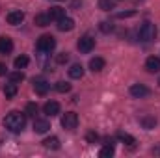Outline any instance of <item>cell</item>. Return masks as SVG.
Returning <instances> with one entry per match:
<instances>
[{"instance_id": "obj_1", "label": "cell", "mask_w": 160, "mask_h": 158, "mask_svg": "<svg viewBox=\"0 0 160 158\" xmlns=\"http://www.w3.org/2000/svg\"><path fill=\"white\" fill-rule=\"evenodd\" d=\"M4 126H6L9 132H21V130L26 126V114L9 112V114L4 117Z\"/></svg>"}, {"instance_id": "obj_2", "label": "cell", "mask_w": 160, "mask_h": 158, "mask_svg": "<svg viewBox=\"0 0 160 158\" xmlns=\"http://www.w3.org/2000/svg\"><path fill=\"white\" fill-rule=\"evenodd\" d=\"M138 37L142 41H153L157 37V26L153 22H149V21L142 22L140 28H138Z\"/></svg>"}, {"instance_id": "obj_3", "label": "cell", "mask_w": 160, "mask_h": 158, "mask_svg": "<svg viewBox=\"0 0 160 158\" xmlns=\"http://www.w3.org/2000/svg\"><path fill=\"white\" fill-rule=\"evenodd\" d=\"M36 47H38V50H41V52H50L56 47V39L50 34H45V36H41L39 39H38V45Z\"/></svg>"}, {"instance_id": "obj_4", "label": "cell", "mask_w": 160, "mask_h": 158, "mask_svg": "<svg viewBox=\"0 0 160 158\" xmlns=\"http://www.w3.org/2000/svg\"><path fill=\"white\" fill-rule=\"evenodd\" d=\"M62 126H63L65 130H75V128L78 126V116H77L75 112L63 114V116H62Z\"/></svg>"}, {"instance_id": "obj_5", "label": "cell", "mask_w": 160, "mask_h": 158, "mask_svg": "<svg viewBox=\"0 0 160 158\" xmlns=\"http://www.w3.org/2000/svg\"><path fill=\"white\" fill-rule=\"evenodd\" d=\"M77 47H78V50L82 52V54H88V52L93 50V47H95V39L89 37V36H84V37H80L78 39Z\"/></svg>"}, {"instance_id": "obj_6", "label": "cell", "mask_w": 160, "mask_h": 158, "mask_svg": "<svg viewBox=\"0 0 160 158\" xmlns=\"http://www.w3.org/2000/svg\"><path fill=\"white\" fill-rule=\"evenodd\" d=\"M149 93H151L149 87L143 86V84H134V86H130V95L136 97V99H143V97H147Z\"/></svg>"}, {"instance_id": "obj_7", "label": "cell", "mask_w": 160, "mask_h": 158, "mask_svg": "<svg viewBox=\"0 0 160 158\" xmlns=\"http://www.w3.org/2000/svg\"><path fill=\"white\" fill-rule=\"evenodd\" d=\"M6 21H8V24H11V26H17V24H21V22L24 21V13H22L21 9L9 11V13H8V17H6Z\"/></svg>"}, {"instance_id": "obj_8", "label": "cell", "mask_w": 160, "mask_h": 158, "mask_svg": "<svg viewBox=\"0 0 160 158\" xmlns=\"http://www.w3.org/2000/svg\"><path fill=\"white\" fill-rule=\"evenodd\" d=\"M34 89H36L38 95H47L48 89H50V84L43 78H34Z\"/></svg>"}, {"instance_id": "obj_9", "label": "cell", "mask_w": 160, "mask_h": 158, "mask_svg": "<svg viewBox=\"0 0 160 158\" xmlns=\"http://www.w3.org/2000/svg\"><path fill=\"white\" fill-rule=\"evenodd\" d=\"M58 22V30L60 32H71L73 28H75V21L71 19V17H62L60 21H56Z\"/></svg>"}, {"instance_id": "obj_10", "label": "cell", "mask_w": 160, "mask_h": 158, "mask_svg": "<svg viewBox=\"0 0 160 158\" xmlns=\"http://www.w3.org/2000/svg\"><path fill=\"white\" fill-rule=\"evenodd\" d=\"M43 112H45L48 117H54V116L60 114V104H58L56 101H48V102L43 106Z\"/></svg>"}, {"instance_id": "obj_11", "label": "cell", "mask_w": 160, "mask_h": 158, "mask_svg": "<svg viewBox=\"0 0 160 158\" xmlns=\"http://www.w3.org/2000/svg\"><path fill=\"white\" fill-rule=\"evenodd\" d=\"M145 69H147L149 73H158L160 71V58L149 56V58L145 60Z\"/></svg>"}, {"instance_id": "obj_12", "label": "cell", "mask_w": 160, "mask_h": 158, "mask_svg": "<svg viewBox=\"0 0 160 158\" xmlns=\"http://www.w3.org/2000/svg\"><path fill=\"white\" fill-rule=\"evenodd\" d=\"M48 128H50V123L47 119H36L34 121V132L36 134H45V132H48Z\"/></svg>"}, {"instance_id": "obj_13", "label": "cell", "mask_w": 160, "mask_h": 158, "mask_svg": "<svg viewBox=\"0 0 160 158\" xmlns=\"http://www.w3.org/2000/svg\"><path fill=\"white\" fill-rule=\"evenodd\" d=\"M11 50H13V41H11V37L2 36L0 37V54H9Z\"/></svg>"}, {"instance_id": "obj_14", "label": "cell", "mask_w": 160, "mask_h": 158, "mask_svg": "<svg viewBox=\"0 0 160 158\" xmlns=\"http://www.w3.org/2000/svg\"><path fill=\"white\" fill-rule=\"evenodd\" d=\"M48 17H50V21H60L62 17H65V9L63 7H60V6H54V7H50L48 9V13H47Z\"/></svg>"}, {"instance_id": "obj_15", "label": "cell", "mask_w": 160, "mask_h": 158, "mask_svg": "<svg viewBox=\"0 0 160 158\" xmlns=\"http://www.w3.org/2000/svg\"><path fill=\"white\" fill-rule=\"evenodd\" d=\"M104 65H106V62H104L102 58H91V60H89V69H91L93 73H101V71L104 69Z\"/></svg>"}, {"instance_id": "obj_16", "label": "cell", "mask_w": 160, "mask_h": 158, "mask_svg": "<svg viewBox=\"0 0 160 158\" xmlns=\"http://www.w3.org/2000/svg\"><path fill=\"white\" fill-rule=\"evenodd\" d=\"M138 121H140V125H142L143 128H147V130H151V128L157 126V117H153V116H143V117H140Z\"/></svg>"}, {"instance_id": "obj_17", "label": "cell", "mask_w": 160, "mask_h": 158, "mask_svg": "<svg viewBox=\"0 0 160 158\" xmlns=\"http://www.w3.org/2000/svg\"><path fill=\"white\" fill-rule=\"evenodd\" d=\"M34 24H36V26H41V28H45V26L50 24V17L45 15V13H38V15L34 17Z\"/></svg>"}, {"instance_id": "obj_18", "label": "cell", "mask_w": 160, "mask_h": 158, "mask_svg": "<svg viewBox=\"0 0 160 158\" xmlns=\"http://www.w3.org/2000/svg\"><path fill=\"white\" fill-rule=\"evenodd\" d=\"M69 77L75 80H78L84 77V67L80 65V63H75V65H71V69H69Z\"/></svg>"}, {"instance_id": "obj_19", "label": "cell", "mask_w": 160, "mask_h": 158, "mask_svg": "<svg viewBox=\"0 0 160 158\" xmlns=\"http://www.w3.org/2000/svg\"><path fill=\"white\" fill-rule=\"evenodd\" d=\"M43 145H45L47 149H52V151H56V149H60V140H58L56 136H50V138H47V140L43 141Z\"/></svg>"}, {"instance_id": "obj_20", "label": "cell", "mask_w": 160, "mask_h": 158, "mask_svg": "<svg viewBox=\"0 0 160 158\" xmlns=\"http://www.w3.org/2000/svg\"><path fill=\"white\" fill-rule=\"evenodd\" d=\"M118 140H119L121 143H127V145H134L136 143V138L134 136H130V134H127V132H118Z\"/></svg>"}, {"instance_id": "obj_21", "label": "cell", "mask_w": 160, "mask_h": 158, "mask_svg": "<svg viewBox=\"0 0 160 158\" xmlns=\"http://www.w3.org/2000/svg\"><path fill=\"white\" fill-rule=\"evenodd\" d=\"M4 95H6V99H13V97L17 95V84L9 82V84L4 87Z\"/></svg>"}, {"instance_id": "obj_22", "label": "cell", "mask_w": 160, "mask_h": 158, "mask_svg": "<svg viewBox=\"0 0 160 158\" xmlns=\"http://www.w3.org/2000/svg\"><path fill=\"white\" fill-rule=\"evenodd\" d=\"M99 156L101 158H110V156H114V145H104L101 151H99Z\"/></svg>"}, {"instance_id": "obj_23", "label": "cell", "mask_w": 160, "mask_h": 158, "mask_svg": "<svg viewBox=\"0 0 160 158\" xmlns=\"http://www.w3.org/2000/svg\"><path fill=\"white\" fill-rule=\"evenodd\" d=\"M28 63H30L28 56H19V58H15V69H24V67H28Z\"/></svg>"}, {"instance_id": "obj_24", "label": "cell", "mask_w": 160, "mask_h": 158, "mask_svg": "<svg viewBox=\"0 0 160 158\" xmlns=\"http://www.w3.org/2000/svg\"><path fill=\"white\" fill-rule=\"evenodd\" d=\"M56 91H60V93H69V91H71V84L60 80V82H56Z\"/></svg>"}, {"instance_id": "obj_25", "label": "cell", "mask_w": 160, "mask_h": 158, "mask_svg": "<svg viewBox=\"0 0 160 158\" xmlns=\"http://www.w3.org/2000/svg\"><path fill=\"white\" fill-rule=\"evenodd\" d=\"M38 110H39V108H38V104H36V102H30V104H26L24 114H26V116H30V117H36V116H38Z\"/></svg>"}, {"instance_id": "obj_26", "label": "cell", "mask_w": 160, "mask_h": 158, "mask_svg": "<svg viewBox=\"0 0 160 158\" xmlns=\"http://www.w3.org/2000/svg\"><path fill=\"white\" fill-rule=\"evenodd\" d=\"M24 80V73L19 69V71H15V73H11L9 75V82H13V84H21Z\"/></svg>"}, {"instance_id": "obj_27", "label": "cell", "mask_w": 160, "mask_h": 158, "mask_svg": "<svg viewBox=\"0 0 160 158\" xmlns=\"http://www.w3.org/2000/svg\"><path fill=\"white\" fill-rule=\"evenodd\" d=\"M99 28H101V32H102V34H110V32H114V24H112V22H108V21H102Z\"/></svg>"}, {"instance_id": "obj_28", "label": "cell", "mask_w": 160, "mask_h": 158, "mask_svg": "<svg viewBox=\"0 0 160 158\" xmlns=\"http://www.w3.org/2000/svg\"><path fill=\"white\" fill-rule=\"evenodd\" d=\"M99 7L104 11H110L114 9V0H99Z\"/></svg>"}, {"instance_id": "obj_29", "label": "cell", "mask_w": 160, "mask_h": 158, "mask_svg": "<svg viewBox=\"0 0 160 158\" xmlns=\"http://www.w3.org/2000/svg\"><path fill=\"white\" fill-rule=\"evenodd\" d=\"M67 62H69V54H67V52H60V54L56 56V63L62 65V63H67Z\"/></svg>"}, {"instance_id": "obj_30", "label": "cell", "mask_w": 160, "mask_h": 158, "mask_svg": "<svg viewBox=\"0 0 160 158\" xmlns=\"http://www.w3.org/2000/svg\"><path fill=\"white\" fill-rule=\"evenodd\" d=\"M134 15H136V11H121L116 17H118V19H127V17H134Z\"/></svg>"}, {"instance_id": "obj_31", "label": "cell", "mask_w": 160, "mask_h": 158, "mask_svg": "<svg viewBox=\"0 0 160 158\" xmlns=\"http://www.w3.org/2000/svg\"><path fill=\"white\" fill-rule=\"evenodd\" d=\"M86 138H88V141H89V143H95V141L99 140L97 132H88V136H86Z\"/></svg>"}, {"instance_id": "obj_32", "label": "cell", "mask_w": 160, "mask_h": 158, "mask_svg": "<svg viewBox=\"0 0 160 158\" xmlns=\"http://www.w3.org/2000/svg\"><path fill=\"white\" fill-rule=\"evenodd\" d=\"M6 73H8V67H6L4 63H0V77H4Z\"/></svg>"}, {"instance_id": "obj_33", "label": "cell", "mask_w": 160, "mask_h": 158, "mask_svg": "<svg viewBox=\"0 0 160 158\" xmlns=\"http://www.w3.org/2000/svg\"><path fill=\"white\" fill-rule=\"evenodd\" d=\"M158 84H160V80H158Z\"/></svg>"}]
</instances>
